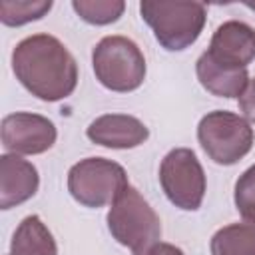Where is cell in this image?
I'll use <instances>...</instances> for the list:
<instances>
[{
	"mask_svg": "<svg viewBox=\"0 0 255 255\" xmlns=\"http://www.w3.org/2000/svg\"><path fill=\"white\" fill-rule=\"evenodd\" d=\"M86 135L92 143L110 149H131L141 145L149 137L147 126L129 114H104L96 118L88 128Z\"/></svg>",
	"mask_w": 255,
	"mask_h": 255,
	"instance_id": "obj_10",
	"label": "cell"
},
{
	"mask_svg": "<svg viewBox=\"0 0 255 255\" xmlns=\"http://www.w3.org/2000/svg\"><path fill=\"white\" fill-rule=\"evenodd\" d=\"M10 255H58V245L46 223L38 215H28L12 235Z\"/></svg>",
	"mask_w": 255,
	"mask_h": 255,
	"instance_id": "obj_13",
	"label": "cell"
},
{
	"mask_svg": "<svg viewBox=\"0 0 255 255\" xmlns=\"http://www.w3.org/2000/svg\"><path fill=\"white\" fill-rule=\"evenodd\" d=\"M52 10V0H2L0 20L4 26H24L44 18Z\"/></svg>",
	"mask_w": 255,
	"mask_h": 255,
	"instance_id": "obj_15",
	"label": "cell"
},
{
	"mask_svg": "<svg viewBox=\"0 0 255 255\" xmlns=\"http://www.w3.org/2000/svg\"><path fill=\"white\" fill-rule=\"evenodd\" d=\"M2 145L6 151L16 155H38L48 151L58 137L56 126L52 120L32 112H14L4 116L2 128Z\"/></svg>",
	"mask_w": 255,
	"mask_h": 255,
	"instance_id": "obj_8",
	"label": "cell"
},
{
	"mask_svg": "<svg viewBox=\"0 0 255 255\" xmlns=\"http://www.w3.org/2000/svg\"><path fill=\"white\" fill-rule=\"evenodd\" d=\"M239 112L249 124H255V78L249 80L245 92L239 96Z\"/></svg>",
	"mask_w": 255,
	"mask_h": 255,
	"instance_id": "obj_18",
	"label": "cell"
},
{
	"mask_svg": "<svg viewBox=\"0 0 255 255\" xmlns=\"http://www.w3.org/2000/svg\"><path fill=\"white\" fill-rule=\"evenodd\" d=\"M108 229L112 237L128 247L131 255H147L161 237V221L147 199L128 185L108 211Z\"/></svg>",
	"mask_w": 255,
	"mask_h": 255,
	"instance_id": "obj_3",
	"label": "cell"
},
{
	"mask_svg": "<svg viewBox=\"0 0 255 255\" xmlns=\"http://www.w3.org/2000/svg\"><path fill=\"white\" fill-rule=\"evenodd\" d=\"M139 14L161 48L181 52L201 36L207 6L185 0H143L139 2Z\"/></svg>",
	"mask_w": 255,
	"mask_h": 255,
	"instance_id": "obj_2",
	"label": "cell"
},
{
	"mask_svg": "<svg viewBox=\"0 0 255 255\" xmlns=\"http://www.w3.org/2000/svg\"><path fill=\"white\" fill-rule=\"evenodd\" d=\"M197 141L211 161L217 165H233L251 151L255 133L243 116L215 110L199 120Z\"/></svg>",
	"mask_w": 255,
	"mask_h": 255,
	"instance_id": "obj_5",
	"label": "cell"
},
{
	"mask_svg": "<svg viewBox=\"0 0 255 255\" xmlns=\"http://www.w3.org/2000/svg\"><path fill=\"white\" fill-rule=\"evenodd\" d=\"M205 52L221 66L247 70L255 60V28L241 20H227L217 26Z\"/></svg>",
	"mask_w": 255,
	"mask_h": 255,
	"instance_id": "obj_9",
	"label": "cell"
},
{
	"mask_svg": "<svg viewBox=\"0 0 255 255\" xmlns=\"http://www.w3.org/2000/svg\"><path fill=\"white\" fill-rule=\"evenodd\" d=\"M235 207L243 219V223L255 229V165L247 167L235 181L233 191Z\"/></svg>",
	"mask_w": 255,
	"mask_h": 255,
	"instance_id": "obj_17",
	"label": "cell"
},
{
	"mask_svg": "<svg viewBox=\"0 0 255 255\" xmlns=\"http://www.w3.org/2000/svg\"><path fill=\"white\" fill-rule=\"evenodd\" d=\"M96 80L112 92L128 94L137 90L145 80V58L139 46L126 36H106L92 50Z\"/></svg>",
	"mask_w": 255,
	"mask_h": 255,
	"instance_id": "obj_4",
	"label": "cell"
},
{
	"mask_svg": "<svg viewBox=\"0 0 255 255\" xmlns=\"http://www.w3.org/2000/svg\"><path fill=\"white\" fill-rule=\"evenodd\" d=\"M16 80L42 102H60L78 86V64L70 50L52 34H32L12 50Z\"/></svg>",
	"mask_w": 255,
	"mask_h": 255,
	"instance_id": "obj_1",
	"label": "cell"
},
{
	"mask_svg": "<svg viewBox=\"0 0 255 255\" xmlns=\"http://www.w3.org/2000/svg\"><path fill=\"white\" fill-rule=\"evenodd\" d=\"M195 74L203 90L217 98H237L245 92L249 84V72L247 70H235L217 64L207 52H203L195 62Z\"/></svg>",
	"mask_w": 255,
	"mask_h": 255,
	"instance_id": "obj_12",
	"label": "cell"
},
{
	"mask_svg": "<svg viewBox=\"0 0 255 255\" xmlns=\"http://www.w3.org/2000/svg\"><path fill=\"white\" fill-rule=\"evenodd\" d=\"M159 183L165 197L183 211H197L205 197V171L189 147H175L159 163Z\"/></svg>",
	"mask_w": 255,
	"mask_h": 255,
	"instance_id": "obj_7",
	"label": "cell"
},
{
	"mask_svg": "<svg viewBox=\"0 0 255 255\" xmlns=\"http://www.w3.org/2000/svg\"><path fill=\"white\" fill-rule=\"evenodd\" d=\"M147 255H183V251H181L179 247L171 245V243H163V241H159L157 245L151 247V251H149Z\"/></svg>",
	"mask_w": 255,
	"mask_h": 255,
	"instance_id": "obj_19",
	"label": "cell"
},
{
	"mask_svg": "<svg viewBox=\"0 0 255 255\" xmlns=\"http://www.w3.org/2000/svg\"><path fill=\"white\" fill-rule=\"evenodd\" d=\"M72 8L84 22L94 26H106L120 20V16L126 10V2L124 0H74Z\"/></svg>",
	"mask_w": 255,
	"mask_h": 255,
	"instance_id": "obj_16",
	"label": "cell"
},
{
	"mask_svg": "<svg viewBox=\"0 0 255 255\" xmlns=\"http://www.w3.org/2000/svg\"><path fill=\"white\" fill-rule=\"evenodd\" d=\"M211 255H255V229L247 223H231L217 229L209 243Z\"/></svg>",
	"mask_w": 255,
	"mask_h": 255,
	"instance_id": "obj_14",
	"label": "cell"
},
{
	"mask_svg": "<svg viewBox=\"0 0 255 255\" xmlns=\"http://www.w3.org/2000/svg\"><path fill=\"white\" fill-rule=\"evenodd\" d=\"M40 187L38 169L16 153L0 155V209L26 203Z\"/></svg>",
	"mask_w": 255,
	"mask_h": 255,
	"instance_id": "obj_11",
	"label": "cell"
},
{
	"mask_svg": "<svg viewBox=\"0 0 255 255\" xmlns=\"http://www.w3.org/2000/svg\"><path fill=\"white\" fill-rule=\"evenodd\" d=\"M126 169L106 157H86L74 163L68 171V191L84 207L112 205L128 187Z\"/></svg>",
	"mask_w": 255,
	"mask_h": 255,
	"instance_id": "obj_6",
	"label": "cell"
}]
</instances>
